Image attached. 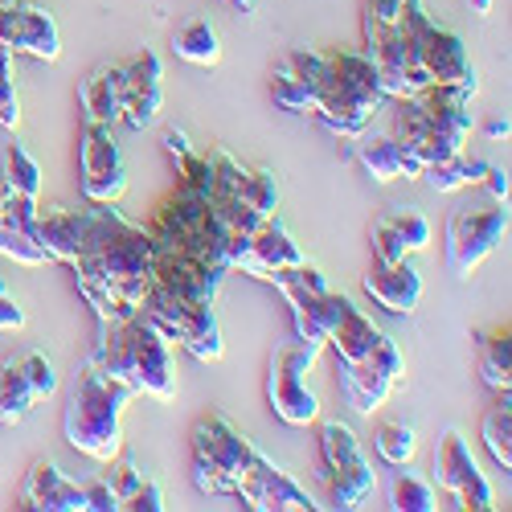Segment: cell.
Listing matches in <instances>:
<instances>
[{
    "mask_svg": "<svg viewBox=\"0 0 512 512\" xmlns=\"http://www.w3.org/2000/svg\"><path fill=\"white\" fill-rule=\"evenodd\" d=\"M152 238L148 226L127 222L115 205H82V246L74 254L78 295L95 308L99 324H115L140 312L144 291L152 287Z\"/></svg>",
    "mask_w": 512,
    "mask_h": 512,
    "instance_id": "cell-1",
    "label": "cell"
},
{
    "mask_svg": "<svg viewBox=\"0 0 512 512\" xmlns=\"http://www.w3.org/2000/svg\"><path fill=\"white\" fill-rule=\"evenodd\" d=\"M91 361L115 377H123L136 394H148L156 402H177V369L173 349H168L164 332L148 316H127L115 324H103L99 349Z\"/></svg>",
    "mask_w": 512,
    "mask_h": 512,
    "instance_id": "cell-2",
    "label": "cell"
},
{
    "mask_svg": "<svg viewBox=\"0 0 512 512\" xmlns=\"http://www.w3.org/2000/svg\"><path fill=\"white\" fill-rule=\"evenodd\" d=\"M136 398V390L127 386L123 377L99 369L91 357L82 361L78 381H74V394L70 406L62 414V435L66 443L87 455L95 463H107L123 451V435H119V414L123 406Z\"/></svg>",
    "mask_w": 512,
    "mask_h": 512,
    "instance_id": "cell-3",
    "label": "cell"
},
{
    "mask_svg": "<svg viewBox=\"0 0 512 512\" xmlns=\"http://www.w3.org/2000/svg\"><path fill=\"white\" fill-rule=\"evenodd\" d=\"M148 238H152V254H181V259H197L230 275V234L218 213H213L209 197L197 189L177 185L168 193L148 226Z\"/></svg>",
    "mask_w": 512,
    "mask_h": 512,
    "instance_id": "cell-4",
    "label": "cell"
},
{
    "mask_svg": "<svg viewBox=\"0 0 512 512\" xmlns=\"http://www.w3.org/2000/svg\"><path fill=\"white\" fill-rule=\"evenodd\" d=\"M431 21L435 17L426 13L422 0H365V13H361L365 54L377 66V78H381L386 99H410L414 95L406 62H410V50H414L418 33Z\"/></svg>",
    "mask_w": 512,
    "mask_h": 512,
    "instance_id": "cell-5",
    "label": "cell"
},
{
    "mask_svg": "<svg viewBox=\"0 0 512 512\" xmlns=\"http://www.w3.org/2000/svg\"><path fill=\"white\" fill-rule=\"evenodd\" d=\"M381 103H386V91H381V78L369 54H353V50L328 54V87L316 107V119L328 132L357 140L369 127V119L381 111Z\"/></svg>",
    "mask_w": 512,
    "mask_h": 512,
    "instance_id": "cell-6",
    "label": "cell"
},
{
    "mask_svg": "<svg viewBox=\"0 0 512 512\" xmlns=\"http://www.w3.org/2000/svg\"><path fill=\"white\" fill-rule=\"evenodd\" d=\"M254 447L226 414H205L193 426V484L201 496H234L246 480Z\"/></svg>",
    "mask_w": 512,
    "mask_h": 512,
    "instance_id": "cell-7",
    "label": "cell"
},
{
    "mask_svg": "<svg viewBox=\"0 0 512 512\" xmlns=\"http://www.w3.org/2000/svg\"><path fill=\"white\" fill-rule=\"evenodd\" d=\"M140 316H148L164 332L168 345L177 340V345L197 361H222V353H226L218 312H213V304H205V300H189V295L152 279V287L140 300Z\"/></svg>",
    "mask_w": 512,
    "mask_h": 512,
    "instance_id": "cell-8",
    "label": "cell"
},
{
    "mask_svg": "<svg viewBox=\"0 0 512 512\" xmlns=\"http://www.w3.org/2000/svg\"><path fill=\"white\" fill-rule=\"evenodd\" d=\"M267 283H275V291L287 300L295 336H300L304 345H316V349L328 345V332L336 328V320L345 316V308L353 304L349 295L332 291L328 279H324V271L316 263H308V259L295 263V267L275 271Z\"/></svg>",
    "mask_w": 512,
    "mask_h": 512,
    "instance_id": "cell-9",
    "label": "cell"
},
{
    "mask_svg": "<svg viewBox=\"0 0 512 512\" xmlns=\"http://www.w3.org/2000/svg\"><path fill=\"white\" fill-rule=\"evenodd\" d=\"M320 459H324V484L332 508H357L373 488V467L361 451V439L353 435V426L345 422H320Z\"/></svg>",
    "mask_w": 512,
    "mask_h": 512,
    "instance_id": "cell-10",
    "label": "cell"
},
{
    "mask_svg": "<svg viewBox=\"0 0 512 512\" xmlns=\"http://www.w3.org/2000/svg\"><path fill=\"white\" fill-rule=\"evenodd\" d=\"M406 74L414 82V91H422V87H480V74H476L472 58H467L463 37L439 21H431L418 33Z\"/></svg>",
    "mask_w": 512,
    "mask_h": 512,
    "instance_id": "cell-11",
    "label": "cell"
},
{
    "mask_svg": "<svg viewBox=\"0 0 512 512\" xmlns=\"http://www.w3.org/2000/svg\"><path fill=\"white\" fill-rule=\"evenodd\" d=\"M320 349L316 345H287L271 357V369H267V402L275 410L279 422L287 426H312L320 418V402L308 386V373L316 365Z\"/></svg>",
    "mask_w": 512,
    "mask_h": 512,
    "instance_id": "cell-12",
    "label": "cell"
},
{
    "mask_svg": "<svg viewBox=\"0 0 512 512\" xmlns=\"http://www.w3.org/2000/svg\"><path fill=\"white\" fill-rule=\"evenodd\" d=\"M508 234V205L492 201L480 209H455L447 218V246L443 259L455 279H467Z\"/></svg>",
    "mask_w": 512,
    "mask_h": 512,
    "instance_id": "cell-13",
    "label": "cell"
},
{
    "mask_svg": "<svg viewBox=\"0 0 512 512\" xmlns=\"http://www.w3.org/2000/svg\"><path fill=\"white\" fill-rule=\"evenodd\" d=\"M435 484H439V492H447L455 500V508H476V512L496 508L492 484L484 480L480 463H476L459 426H447L435 443Z\"/></svg>",
    "mask_w": 512,
    "mask_h": 512,
    "instance_id": "cell-14",
    "label": "cell"
},
{
    "mask_svg": "<svg viewBox=\"0 0 512 512\" xmlns=\"http://www.w3.org/2000/svg\"><path fill=\"white\" fill-rule=\"evenodd\" d=\"M406 381V361L390 336H381V345L357 361V365H340V394L349 398L357 414H373L398 386Z\"/></svg>",
    "mask_w": 512,
    "mask_h": 512,
    "instance_id": "cell-15",
    "label": "cell"
},
{
    "mask_svg": "<svg viewBox=\"0 0 512 512\" xmlns=\"http://www.w3.org/2000/svg\"><path fill=\"white\" fill-rule=\"evenodd\" d=\"M78 177H82V197L115 205L127 193V164L123 152L111 136V127L82 123V144H78Z\"/></svg>",
    "mask_w": 512,
    "mask_h": 512,
    "instance_id": "cell-16",
    "label": "cell"
},
{
    "mask_svg": "<svg viewBox=\"0 0 512 512\" xmlns=\"http://www.w3.org/2000/svg\"><path fill=\"white\" fill-rule=\"evenodd\" d=\"M295 263H304V250L291 238V230L279 222V213L267 222H259L246 238L230 242V271H242L250 279L267 283L275 271L295 267Z\"/></svg>",
    "mask_w": 512,
    "mask_h": 512,
    "instance_id": "cell-17",
    "label": "cell"
},
{
    "mask_svg": "<svg viewBox=\"0 0 512 512\" xmlns=\"http://www.w3.org/2000/svg\"><path fill=\"white\" fill-rule=\"evenodd\" d=\"M0 41L13 54H29L41 62L62 58V33L54 13H46L37 0H0Z\"/></svg>",
    "mask_w": 512,
    "mask_h": 512,
    "instance_id": "cell-18",
    "label": "cell"
},
{
    "mask_svg": "<svg viewBox=\"0 0 512 512\" xmlns=\"http://www.w3.org/2000/svg\"><path fill=\"white\" fill-rule=\"evenodd\" d=\"M234 500H242V504L254 508V512H312V508H320V504H316L300 484H295L279 463H271L263 451L254 455V463H250L246 480L238 484Z\"/></svg>",
    "mask_w": 512,
    "mask_h": 512,
    "instance_id": "cell-19",
    "label": "cell"
},
{
    "mask_svg": "<svg viewBox=\"0 0 512 512\" xmlns=\"http://www.w3.org/2000/svg\"><path fill=\"white\" fill-rule=\"evenodd\" d=\"M164 107V66L156 50H140L127 62V78H123V111L119 123H127L132 132H148L160 119Z\"/></svg>",
    "mask_w": 512,
    "mask_h": 512,
    "instance_id": "cell-20",
    "label": "cell"
},
{
    "mask_svg": "<svg viewBox=\"0 0 512 512\" xmlns=\"http://www.w3.org/2000/svg\"><path fill=\"white\" fill-rule=\"evenodd\" d=\"M365 295L377 304V308H386L390 316H410L422 300V275L402 259V263H373L369 275L361 279Z\"/></svg>",
    "mask_w": 512,
    "mask_h": 512,
    "instance_id": "cell-21",
    "label": "cell"
},
{
    "mask_svg": "<svg viewBox=\"0 0 512 512\" xmlns=\"http://www.w3.org/2000/svg\"><path fill=\"white\" fill-rule=\"evenodd\" d=\"M123 78H127V62H103L95 66L78 87V111L82 123H99V127H115L119 111H123Z\"/></svg>",
    "mask_w": 512,
    "mask_h": 512,
    "instance_id": "cell-22",
    "label": "cell"
},
{
    "mask_svg": "<svg viewBox=\"0 0 512 512\" xmlns=\"http://www.w3.org/2000/svg\"><path fill=\"white\" fill-rule=\"evenodd\" d=\"M21 496H25V508H37V512H91L82 484H74L58 463H33Z\"/></svg>",
    "mask_w": 512,
    "mask_h": 512,
    "instance_id": "cell-23",
    "label": "cell"
},
{
    "mask_svg": "<svg viewBox=\"0 0 512 512\" xmlns=\"http://www.w3.org/2000/svg\"><path fill=\"white\" fill-rule=\"evenodd\" d=\"M152 279L164 283V287H173V291H181V295H189V300L213 304V300H218V291H222L226 271H213V267H205L197 259H181V254H156Z\"/></svg>",
    "mask_w": 512,
    "mask_h": 512,
    "instance_id": "cell-24",
    "label": "cell"
},
{
    "mask_svg": "<svg viewBox=\"0 0 512 512\" xmlns=\"http://www.w3.org/2000/svg\"><path fill=\"white\" fill-rule=\"evenodd\" d=\"M33 238L46 250L50 263H74V254L82 246V209H66V205H50L37 209L33 218Z\"/></svg>",
    "mask_w": 512,
    "mask_h": 512,
    "instance_id": "cell-25",
    "label": "cell"
},
{
    "mask_svg": "<svg viewBox=\"0 0 512 512\" xmlns=\"http://www.w3.org/2000/svg\"><path fill=\"white\" fill-rule=\"evenodd\" d=\"M361 168L377 181V185H390V181H418L422 177V164L394 140V136H377V140H361L357 148Z\"/></svg>",
    "mask_w": 512,
    "mask_h": 512,
    "instance_id": "cell-26",
    "label": "cell"
},
{
    "mask_svg": "<svg viewBox=\"0 0 512 512\" xmlns=\"http://www.w3.org/2000/svg\"><path fill=\"white\" fill-rule=\"evenodd\" d=\"M381 332L377 324H373V316H365L361 308H345V316L336 320V328L328 332V345H332V353H336V365H357V361H365L377 345H381Z\"/></svg>",
    "mask_w": 512,
    "mask_h": 512,
    "instance_id": "cell-27",
    "label": "cell"
},
{
    "mask_svg": "<svg viewBox=\"0 0 512 512\" xmlns=\"http://www.w3.org/2000/svg\"><path fill=\"white\" fill-rule=\"evenodd\" d=\"M173 54L181 62H189V66H201V70L218 66L222 62V41H218V29H213V21L209 17L181 21L177 33H173Z\"/></svg>",
    "mask_w": 512,
    "mask_h": 512,
    "instance_id": "cell-28",
    "label": "cell"
},
{
    "mask_svg": "<svg viewBox=\"0 0 512 512\" xmlns=\"http://www.w3.org/2000/svg\"><path fill=\"white\" fill-rule=\"evenodd\" d=\"M37 402H41V398L33 394V386H29V377H25L21 361L9 357L5 365H0V426H17V422H25V418L33 414Z\"/></svg>",
    "mask_w": 512,
    "mask_h": 512,
    "instance_id": "cell-29",
    "label": "cell"
},
{
    "mask_svg": "<svg viewBox=\"0 0 512 512\" xmlns=\"http://www.w3.org/2000/svg\"><path fill=\"white\" fill-rule=\"evenodd\" d=\"M488 173V160H472V156H447V160H435V164H426L422 168V177L435 193H455V189H467V185H480Z\"/></svg>",
    "mask_w": 512,
    "mask_h": 512,
    "instance_id": "cell-30",
    "label": "cell"
},
{
    "mask_svg": "<svg viewBox=\"0 0 512 512\" xmlns=\"http://www.w3.org/2000/svg\"><path fill=\"white\" fill-rule=\"evenodd\" d=\"M480 373L492 390L508 394L512 386V340H508V328H496L480 340Z\"/></svg>",
    "mask_w": 512,
    "mask_h": 512,
    "instance_id": "cell-31",
    "label": "cell"
},
{
    "mask_svg": "<svg viewBox=\"0 0 512 512\" xmlns=\"http://www.w3.org/2000/svg\"><path fill=\"white\" fill-rule=\"evenodd\" d=\"M390 504L398 512H435L439 496L431 480H422L418 472H410V463H402V472H394L390 480Z\"/></svg>",
    "mask_w": 512,
    "mask_h": 512,
    "instance_id": "cell-32",
    "label": "cell"
},
{
    "mask_svg": "<svg viewBox=\"0 0 512 512\" xmlns=\"http://www.w3.org/2000/svg\"><path fill=\"white\" fill-rule=\"evenodd\" d=\"M484 447L496 459V467L512 472V406H508V394L496 406H488V414H484Z\"/></svg>",
    "mask_w": 512,
    "mask_h": 512,
    "instance_id": "cell-33",
    "label": "cell"
},
{
    "mask_svg": "<svg viewBox=\"0 0 512 512\" xmlns=\"http://www.w3.org/2000/svg\"><path fill=\"white\" fill-rule=\"evenodd\" d=\"M0 177L9 181L13 193L37 201V193H41V168H37V160L21 144H5V152H0Z\"/></svg>",
    "mask_w": 512,
    "mask_h": 512,
    "instance_id": "cell-34",
    "label": "cell"
},
{
    "mask_svg": "<svg viewBox=\"0 0 512 512\" xmlns=\"http://www.w3.org/2000/svg\"><path fill=\"white\" fill-rule=\"evenodd\" d=\"M271 99H275L283 111H291V115H316V95H312V87H308V82L295 74V70H287L283 62H279L275 74H271Z\"/></svg>",
    "mask_w": 512,
    "mask_h": 512,
    "instance_id": "cell-35",
    "label": "cell"
},
{
    "mask_svg": "<svg viewBox=\"0 0 512 512\" xmlns=\"http://www.w3.org/2000/svg\"><path fill=\"white\" fill-rule=\"evenodd\" d=\"M373 447H377V455L386 459L390 467H402V463L414 459L418 439H414V431H410L406 422H381L377 435H373Z\"/></svg>",
    "mask_w": 512,
    "mask_h": 512,
    "instance_id": "cell-36",
    "label": "cell"
},
{
    "mask_svg": "<svg viewBox=\"0 0 512 512\" xmlns=\"http://www.w3.org/2000/svg\"><path fill=\"white\" fill-rule=\"evenodd\" d=\"M246 205L254 218H275L279 213V181L271 168H250V177H246Z\"/></svg>",
    "mask_w": 512,
    "mask_h": 512,
    "instance_id": "cell-37",
    "label": "cell"
},
{
    "mask_svg": "<svg viewBox=\"0 0 512 512\" xmlns=\"http://www.w3.org/2000/svg\"><path fill=\"white\" fill-rule=\"evenodd\" d=\"M107 484H111V492H115V500H119V508L136 496V488L148 480V472H140V463L127 455V451H119L115 459H107V476H103Z\"/></svg>",
    "mask_w": 512,
    "mask_h": 512,
    "instance_id": "cell-38",
    "label": "cell"
},
{
    "mask_svg": "<svg viewBox=\"0 0 512 512\" xmlns=\"http://www.w3.org/2000/svg\"><path fill=\"white\" fill-rule=\"evenodd\" d=\"M386 218H390V226L398 230L406 254H418V250L431 246V222H426L414 205H398L394 213H386Z\"/></svg>",
    "mask_w": 512,
    "mask_h": 512,
    "instance_id": "cell-39",
    "label": "cell"
},
{
    "mask_svg": "<svg viewBox=\"0 0 512 512\" xmlns=\"http://www.w3.org/2000/svg\"><path fill=\"white\" fill-rule=\"evenodd\" d=\"M0 254H5V259H13V263H25V267L50 263L46 250L37 246L33 230H17V226H0Z\"/></svg>",
    "mask_w": 512,
    "mask_h": 512,
    "instance_id": "cell-40",
    "label": "cell"
},
{
    "mask_svg": "<svg viewBox=\"0 0 512 512\" xmlns=\"http://www.w3.org/2000/svg\"><path fill=\"white\" fill-rule=\"evenodd\" d=\"M17 361H21L29 386H33V394H37L41 402L58 394V373H54V361H50L46 353H41V349H25V353H17Z\"/></svg>",
    "mask_w": 512,
    "mask_h": 512,
    "instance_id": "cell-41",
    "label": "cell"
},
{
    "mask_svg": "<svg viewBox=\"0 0 512 512\" xmlns=\"http://www.w3.org/2000/svg\"><path fill=\"white\" fill-rule=\"evenodd\" d=\"M21 123V99H17V82H13V50L0 41V127Z\"/></svg>",
    "mask_w": 512,
    "mask_h": 512,
    "instance_id": "cell-42",
    "label": "cell"
},
{
    "mask_svg": "<svg viewBox=\"0 0 512 512\" xmlns=\"http://www.w3.org/2000/svg\"><path fill=\"white\" fill-rule=\"evenodd\" d=\"M369 242H373V263H402V259H406V246H402V238H398V230L390 226L386 213H381V218L373 222Z\"/></svg>",
    "mask_w": 512,
    "mask_h": 512,
    "instance_id": "cell-43",
    "label": "cell"
},
{
    "mask_svg": "<svg viewBox=\"0 0 512 512\" xmlns=\"http://www.w3.org/2000/svg\"><path fill=\"white\" fill-rule=\"evenodd\" d=\"M25 308L17 304V295L5 287V283H0V332H21L25 328Z\"/></svg>",
    "mask_w": 512,
    "mask_h": 512,
    "instance_id": "cell-44",
    "label": "cell"
},
{
    "mask_svg": "<svg viewBox=\"0 0 512 512\" xmlns=\"http://www.w3.org/2000/svg\"><path fill=\"white\" fill-rule=\"evenodd\" d=\"M123 508H132V512H164L168 504H164V492H160V484L148 476L140 488H136V496L132 500H127Z\"/></svg>",
    "mask_w": 512,
    "mask_h": 512,
    "instance_id": "cell-45",
    "label": "cell"
},
{
    "mask_svg": "<svg viewBox=\"0 0 512 512\" xmlns=\"http://www.w3.org/2000/svg\"><path fill=\"white\" fill-rule=\"evenodd\" d=\"M82 492H87L91 512H119V500H115V492H111V484L103 476L99 480H87V484H82Z\"/></svg>",
    "mask_w": 512,
    "mask_h": 512,
    "instance_id": "cell-46",
    "label": "cell"
},
{
    "mask_svg": "<svg viewBox=\"0 0 512 512\" xmlns=\"http://www.w3.org/2000/svg\"><path fill=\"white\" fill-rule=\"evenodd\" d=\"M480 185H488V193H492L496 201H504V205H508V173H504V168L488 164V173H484V181H480Z\"/></svg>",
    "mask_w": 512,
    "mask_h": 512,
    "instance_id": "cell-47",
    "label": "cell"
},
{
    "mask_svg": "<svg viewBox=\"0 0 512 512\" xmlns=\"http://www.w3.org/2000/svg\"><path fill=\"white\" fill-rule=\"evenodd\" d=\"M484 132H488L492 140H508L512 127H508V119H504V115H496V119H488V123H484Z\"/></svg>",
    "mask_w": 512,
    "mask_h": 512,
    "instance_id": "cell-48",
    "label": "cell"
},
{
    "mask_svg": "<svg viewBox=\"0 0 512 512\" xmlns=\"http://www.w3.org/2000/svg\"><path fill=\"white\" fill-rule=\"evenodd\" d=\"M467 5H472V13H480V17H484V13L492 9V0H467Z\"/></svg>",
    "mask_w": 512,
    "mask_h": 512,
    "instance_id": "cell-49",
    "label": "cell"
},
{
    "mask_svg": "<svg viewBox=\"0 0 512 512\" xmlns=\"http://www.w3.org/2000/svg\"><path fill=\"white\" fill-rule=\"evenodd\" d=\"M234 9H242V13H254V5H259V0H230Z\"/></svg>",
    "mask_w": 512,
    "mask_h": 512,
    "instance_id": "cell-50",
    "label": "cell"
}]
</instances>
